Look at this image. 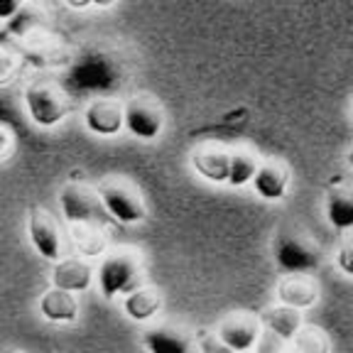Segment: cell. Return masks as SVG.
I'll return each instance as SVG.
<instances>
[{
  "instance_id": "obj_1",
  "label": "cell",
  "mask_w": 353,
  "mask_h": 353,
  "mask_svg": "<svg viewBox=\"0 0 353 353\" xmlns=\"http://www.w3.org/2000/svg\"><path fill=\"white\" fill-rule=\"evenodd\" d=\"M25 105H28L30 118L39 128H54L69 113V99L59 86L50 81H34L25 91Z\"/></svg>"
},
{
  "instance_id": "obj_2",
  "label": "cell",
  "mask_w": 353,
  "mask_h": 353,
  "mask_svg": "<svg viewBox=\"0 0 353 353\" xmlns=\"http://www.w3.org/2000/svg\"><path fill=\"white\" fill-rule=\"evenodd\" d=\"M140 263L130 253H110L103 258L99 268V285L105 299L116 294H130L138 290Z\"/></svg>"
},
{
  "instance_id": "obj_3",
  "label": "cell",
  "mask_w": 353,
  "mask_h": 353,
  "mask_svg": "<svg viewBox=\"0 0 353 353\" xmlns=\"http://www.w3.org/2000/svg\"><path fill=\"white\" fill-rule=\"evenodd\" d=\"M99 201L118 223H138L148 216L143 199L123 182H103L99 187Z\"/></svg>"
},
{
  "instance_id": "obj_4",
  "label": "cell",
  "mask_w": 353,
  "mask_h": 353,
  "mask_svg": "<svg viewBox=\"0 0 353 353\" xmlns=\"http://www.w3.org/2000/svg\"><path fill=\"white\" fill-rule=\"evenodd\" d=\"M275 260L285 272L299 275V272L316 270L319 253L304 238L294 236V233H280L275 241Z\"/></svg>"
},
{
  "instance_id": "obj_5",
  "label": "cell",
  "mask_w": 353,
  "mask_h": 353,
  "mask_svg": "<svg viewBox=\"0 0 353 353\" xmlns=\"http://www.w3.org/2000/svg\"><path fill=\"white\" fill-rule=\"evenodd\" d=\"M165 118L160 105L148 96H135L125 103V128L130 135L140 140H152L162 132Z\"/></svg>"
},
{
  "instance_id": "obj_6",
  "label": "cell",
  "mask_w": 353,
  "mask_h": 353,
  "mask_svg": "<svg viewBox=\"0 0 353 353\" xmlns=\"http://www.w3.org/2000/svg\"><path fill=\"white\" fill-rule=\"evenodd\" d=\"M28 231H30V241H32L34 250H37L42 258L47 260H57L61 258V236L59 228H57V221L52 219L44 209H32L30 211V221H28Z\"/></svg>"
},
{
  "instance_id": "obj_7",
  "label": "cell",
  "mask_w": 353,
  "mask_h": 353,
  "mask_svg": "<svg viewBox=\"0 0 353 353\" xmlns=\"http://www.w3.org/2000/svg\"><path fill=\"white\" fill-rule=\"evenodd\" d=\"M86 128L94 135H118L125 128V105H121L116 99H96L94 103L86 108Z\"/></svg>"
},
{
  "instance_id": "obj_8",
  "label": "cell",
  "mask_w": 353,
  "mask_h": 353,
  "mask_svg": "<svg viewBox=\"0 0 353 353\" xmlns=\"http://www.w3.org/2000/svg\"><path fill=\"white\" fill-rule=\"evenodd\" d=\"M260 319L255 321L248 314H231L228 319L221 321L219 326V339L233 348L236 353H248L260 341Z\"/></svg>"
},
{
  "instance_id": "obj_9",
  "label": "cell",
  "mask_w": 353,
  "mask_h": 353,
  "mask_svg": "<svg viewBox=\"0 0 353 353\" xmlns=\"http://www.w3.org/2000/svg\"><path fill=\"white\" fill-rule=\"evenodd\" d=\"M59 204L64 219L72 226H83V223H96V211H99V201L96 196H91V192H86L79 184H66L59 192Z\"/></svg>"
},
{
  "instance_id": "obj_10",
  "label": "cell",
  "mask_w": 353,
  "mask_h": 353,
  "mask_svg": "<svg viewBox=\"0 0 353 353\" xmlns=\"http://www.w3.org/2000/svg\"><path fill=\"white\" fill-rule=\"evenodd\" d=\"M192 165L204 179L223 184L228 182V174H231V152L216 148V145H204V148L194 150Z\"/></svg>"
},
{
  "instance_id": "obj_11",
  "label": "cell",
  "mask_w": 353,
  "mask_h": 353,
  "mask_svg": "<svg viewBox=\"0 0 353 353\" xmlns=\"http://www.w3.org/2000/svg\"><path fill=\"white\" fill-rule=\"evenodd\" d=\"M253 187L258 192V196H263L265 201H280L287 194V187H290V170L277 160L263 162L258 167Z\"/></svg>"
},
{
  "instance_id": "obj_12",
  "label": "cell",
  "mask_w": 353,
  "mask_h": 353,
  "mask_svg": "<svg viewBox=\"0 0 353 353\" xmlns=\"http://www.w3.org/2000/svg\"><path fill=\"white\" fill-rule=\"evenodd\" d=\"M39 314L54 324H72L79 316V299L74 297V292L52 287L50 292L39 297Z\"/></svg>"
},
{
  "instance_id": "obj_13",
  "label": "cell",
  "mask_w": 353,
  "mask_h": 353,
  "mask_svg": "<svg viewBox=\"0 0 353 353\" xmlns=\"http://www.w3.org/2000/svg\"><path fill=\"white\" fill-rule=\"evenodd\" d=\"M91 280H94V270H91V265L83 263V260H79V258L59 260L57 268H54V272H52V282H54V287L66 290V292H74V294L88 290Z\"/></svg>"
},
{
  "instance_id": "obj_14",
  "label": "cell",
  "mask_w": 353,
  "mask_h": 353,
  "mask_svg": "<svg viewBox=\"0 0 353 353\" xmlns=\"http://www.w3.org/2000/svg\"><path fill=\"white\" fill-rule=\"evenodd\" d=\"M260 324L265 326V331L275 334L282 341H292L302 331V314H299V309L282 304V307L265 309L263 314H260Z\"/></svg>"
},
{
  "instance_id": "obj_15",
  "label": "cell",
  "mask_w": 353,
  "mask_h": 353,
  "mask_svg": "<svg viewBox=\"0 0 353 353\" xmlns=\"http://www.w3.org/2000/svg\"><path fill=\"white\" fill-rule=\"evenodd\" d=\"M143 343L150 353H192L189 336L172 326H157V329L145 331Z\"/></svg>"
},
{
  "instance_id": "obj_16",
  "label": "cell",
  "mask_w": 353,
  "mask_h": 353,
  "mask_svg": "<svg viewBox=\"0 0 353 353\" xmlns=\"http://www.w3.org/2000/svg\"><path fill=\"white\" fill-rule=\"evenodd\" d=\"M277 297H280L282 304L287 307H294V309H307L316 302V285L314 282L304 280V277L294 275V277H287V280L280 282L277 287Z\"/></svg>"
},
{
  "instance_id": "obj_17",
  "label": "cell",
  "mask_w": 353,
  "mask_h": 353,
  "mask_svg": "<svg viewBox=\"0 0 353 353\" xmlns=\"http://www.w3.org/2000/svg\"><path fill=\"white\" fill-rule=\"evenodd\" d=\"M123 307L132 321H150L162 309V294L148 287H138L135 292L128 294Z\"/></svg>"
},
{
  "instance_id": "obj_18",
  "label": "cell",
  "mask_w": 353,
  "mask_h": 353,
  "mask_svg": "<svg viewBox=\"0 0 353 353\" xmlns=\"http://www.w3.org/2000/svg\"><path fill=\"white\" fill-rule=\"evenodd\" d=\"M326 219L334 228L353 226V192L351 189H334L326 199Z\"/></svg>"
},
{
  "instance_id": "obj_19",
  "label": "cell",
  "mask_w": 353,
  "mask_h": 353,
  "mask_svg": "<svg viewBox=\"0 0 353 353\" xmlns=\"http://www.w3.org/2000/svg\"><path fill=\"white\" fill-rule=\"evenodd\" d=\"M258 160L250 152H231V174H228V184L231 187H245L255 179L258 174Z\"/></svg>"
},
{
  "instance_id": "obj_20",
  "label": "cell",
  "mask_w": 353,
  "mask_h": 353,
  "mask_svg": "<svg viewBox=\"0 0 353 353\" xmlns=\"http://www.w3.org/2000/svg\"><path fill=\"white\" fill-rule=\"evenodd\" d=\"M74 243L79 253L99 255L105 248V236L96 228V223H83V226H74Z\"/></svg>"
},
{
  "instance_id": "obj_21",
  "label": "cell",
  "mask_w": 353,
  "mask_h": 353,
  "mask_svg": "<svg viewBox=\"0 0 353 353\" xmlns=\"http://www.w3.org/2000/svg\"><path fill=\"white\" fill-rule=\"evenodd\" d=\"M294 346H297L299 353H331L329 336L321 329H314V326L299 331L294 336Z\"/></svg>"
},
{
  "instance_id": "obj_22",
  "label": "cell",
  "mask_w": 353,
  "mask_h": 353,
  "mask_svg": "<svg viewBox=\"0 0 353 353\" xmlns=\"http://www.w3.org/2000/svg\"><path fill=\"white\" fill-rule=\"evenodd\" d=\"M199 346L204 353H236L233 348H228L219 336L209 334V331H199Z\"/></svg>"
},
{
  "instance_id": "obj_23",
  "label": "cell",
  "mask_w": 353,
  "mask_h": 353,
  "mask_svg": "<svg viewBox=\"0 0 353 353\" xmlns=\"http://www.w3.org/2000/svg\"><path fill=\"white\" fill-rule=\"evenodd\" d=\"M336 265L341 268V272H346V275L353 277V241H346L341 248H339Z\"/></svg>"
},
{
  "instance_id": "obj_24",
  "label": "cell",
  "mask_w": 353,
  "mask_h": 353,
  "mask_svg": "<svg viewBox=\"0 0 353 353\" xmlns=\"http://www.w3.org/2000/svg\"><path fill=\"white\" fill-rule=\"evenodd\" d=\"M22 3H25V0H0V17L10 22L12 17L22 10Z\"/></svg>"
},
{
  "instance_id": "obj_25",
  "label": "cell",
  "mask_w": 353,
  "mask_h": 353,
  "mask_svg": "<svg viewBox=\"0 0 353 353\" xmlns=\"http://www.w3.org/2000/svg\"><path fill=\"white\" fill-rule=\"evenodd\" d=\"M113 3H116V0H66V6L79 8V10H83V8H91V6L108 8V6H113Z\"/></svg>"
},
{
  "instance_id": "obj_26",
  "label": "cell",
  "mask_w": 353,
  "mask_h": 353,
  "mask_svg": "<svg viewBox=\"0 0 353 353\" xmlns=\"http://www.w3.org/2000/svg\"><path fill=\"white\" fill-rule=\"evenodd\" d=\"M3 145H6V150H3V157H8V154H10V145H12L10 130H8V128H3Z\"/></svg>"
},
{
  "instance_id": "obj_27",
  "label": "cell",
  "mask_w": 353,
  "mask_h": 353,
  "mask_svg": "<svg viewBox=\"0 0 353 353\" xmlns=\"http://www.w3.org/2000/svg\"><path fill=\"white\" fill-rule=\"evenodd\" d=\"M348 165H351V170H353V148H351V152H348Z\"/></svg>"
},
{
  "instance_id": "obj_28",
  "label": "cell",
  "mask_w": 353,
  "mask_h": 353,
  "mask_svg": "<svg viewBox=\"0 0 353 353\" xmlns=\"http://www.w3.org/2000/svg\"><path fill=\"white\" fill-rule=\"evenodd\" d=\"M8 353H22V351H8Z\"/></svg>"
}]
</instances>
